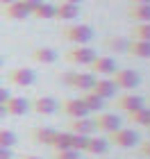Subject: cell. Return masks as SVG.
<instances>
[{
  "mask_svg": "<svg viewBox=\"0 0 150 159\" xmlns=\"http://www.w3.org/2000/svg\"><path fill=\"white\" fill-rule=\"evenodd\" d=\"M64 39H68L70 43H75V46H87V43L93 39V27L84 25V23L68 25L66 30H64Z\"/></svg>",
  "mask_w": 150,
  "mask_h": 159,
  "instance_id": "cell-1",
  "label": "cell"
},
{
  "mask_svg": "<svg viewBox=\"0 0 150 159\" xmlns=\"http://www.w3.org/2000/svg\"><path fill=\"white\" fill-rule=\"evenodd\" d=\"M96 57H98L96 50L89 48V46H75V48H70L68 52H64V59L68 64H75V66H89Z\"/></svg>",
  "mask_w": 150,
  "mask_h": 159,
  "instance_id": "cell-2",
  "label": "cell"
},
{
  "mask_svg": "<svg viewBox=\"0 0 150 159\" xmlns=\"http://www.w3.org/2000/svg\"><path fill=\"white\" fill-rule=\"evenodd\" d=\"M111 82L116 84V89H125V91H130V89H137L139 82H141V75L137 73V70H132V68H123V70H114L111 73Z\"/></svg>",
  "mask_w": 150,
  "mask_h": 159,
  "instance_id": "cell-3",
  "label": "cell"
},
{
  "mask_svg": "<svg viewBox=\"0 0 150 159\" xmlns=\"http://www.w3.org/2000/svg\"><path fill=\"white\" fill-rule=\"evenodd\" d=\"M109 143H114L116 148H134L139 143V134L130 127H118L109 134Z\"/></svg>",
  "mask_w": 150,
  "mask_h": 159,
  "instance_id": "cell-4",
  "label": "cell"
},
{
  "mask_svg": "<svg viewBox=\"0 0 150 159\" xmlns=\"http://www.w3.org/2000/svg\"><path fill=\"white\" fill-rule=\"evenodd\" d=\"M64 82H66L68 86H73V89L87 93L93 89V82H96V75L93 73H68L64 75Z\"/></svg>",
  "mask_w": 150,
  "mask_h": 159,
  "instance_id": "cell-5",
  "label": "cell"
},
{
  "mask_svg": "<svg viewBox=\"0 0 150 159\" xmlns=\"http://www.w3.org/2000/svg\"><path fill=\"white\" fill-rule=\"evenodd\" d=\"M7 80L14 84V86H32L37 82V73L27 66H18V68H11L7 73Z\"/></svg>",
  "mask_w": 150,
  "mask_h": 159,
  "instance_id": "cell-6",
  "label": "cell"
},
{
  "mask_svg": "<svg viewBox=\"0 0 150 159\" xmlns=\"http://www.w3.org/2000/svg\"><path fill=\"white\" fill-rule=\"evenodd\" d=\"M93 125H96V129H100V132H105V134H111V132H116V129L120 127V118L116 116V114H107V111H100L98 116L93 118Z\"/></svg>",
  "mask_w": 150,
  "mask_h": 159,
  "instance_id": "cell-7",
  "label": "cell"
},
{
  "mask_svg": "<svg viewBox=\"0 0 150 159\" xmlns=\"http://www.w3.org/2000/svg\"><path fill=\"white\" fill-rule=\"evenodd\" d=\"M57 100L55 98H50V96H39V98H34L32 100V105H30V109L34 114H39V116H50V114H55L57 111Z\"/></svg>",
  "mask_w": 150,
  "mask_h": 159,
  "instance_id": "cell-8",
  "label": "cell"
},
{
  "mask_svg": "<svg viewBox=\"0 0 150 159\" xmlns=\"http://www.w3.org/2000/svg\"><path fill=\"white\" fill-rule=\"evenodd\" d=\"M61 111L66 114V116H70V118H84V116H89V109L84 107L82 98H66L61 102Z\"/></svg>",
  "mask_w": 150,
  "mask_h": 159,
  "instance_id": "cell-9",
  "label": "cell"
},
{
  "mask_svg": "<svg viewBox=\"0 0 150 159\" xmlns=\"http://www.w3.org/2000/svg\"><path fill=\"white\" fill-rule=\"evenodd\" d=\"M2 16L9 18V20H25V18H30L32 14L27 11V7L20 2V0H14V2L2 7Z\"/></svg>",
  "mask_w": 150,
  "mask_h": 159,
  "instance_id": "cell-10",
  "label": "cell"
},
{
  "mask_svg": "<svg viewBox=\"0 0 150 159\" xmlns=\"http://www.w3.org/2000/svg\"><path fill=\"white\" fill-rule=\"evenodd\" d=\"M68 132H70V134L91 136V134L96 132L93 118H89V116H84V118H70V123H68Z\"/></svg>",
  "mask_w": 150,
  "mask_h": 159,
  "instance_id": "cell-11",
  "label": "cell"
},
{
  "mask_svg": "<svg viewBox=\"0 0 150 159\" xmlns=\"http://www.w3.org/2000/svg\"><path fill=\"white\" fill-rule=\"evenodd\" d=\"M116 107H118V109H123V111H127V114H132V111L141 109V107H146V102H143V98H141V96L125 93V96H120L116 100Z\"/></svg>",
  "mask_w": 150,
  "mask_h": 159,
  "instance_id": "cell-12",
  "label": "cell"
},
{
  "mask_svg": "<svg viewBox=\"0 0 150 159\" xmlns=\"http://www.w3.org/2000/svg\"><path fill=\"white\" fill-rule=\"evenodd\" d=\"M27 109H30V102L25 98H18V96H9V100L5 102L7 116H23Z\"/></svg>",
  "mask_w": 150,
  "mask_h": 159,
  "instance_id": "cell-13",
  "label": "cell"
},
{
  "mask_svg": "<svg viewBox=\"0 0 150 159\" xmlns=\"http://www.w3.org/2000/svg\"><path fill=\"white\" fill-rule=\"evenodd\" d=\"M91 66V73H98V75H111L114 70H116V61L111 59V57H96L93 61L89 64Z\"/></svg>",
  "mask_w": 150,
  "mask_h": 159,
  "instance_id": "cell-14",
  "label": "cell"
},
{
  "mask_svg": "<svg viewBox=\"0 0 150 159\" xmlns=\"http://www.w3.org/2000/svg\"><path fill=\"white\" fill-rule=\"evenodd\" d=\"M107 150H109V141L102 139V136H93V134H91L89 141H87L84 152H89V155H93V157H102Z\"/></svg>",
  "mask_w": 150,
  "mask_h": 159,
  "instance_id": "cell-15",
  "label": "cell"
},
{
  "mask_svg": "<svg viewBox=\"0 0 150 159\" xmlns=\"http://www.w3.org/2000/svg\"><path fill=\"white\" fill-rule=\"evenodd\" d=\"M127 55L132 57H139V59H150V41H139V39H132L127 41Z\"/></svg>",
  "mask_w": 150,
  "mask_h": 159,
  "instance_id": "cell-16",
  "label": "cell"
},
{
  "mask_svg": "<svg viewBox=\"0 0 150 159\" xmlns=\"http://www.w3.org/2000/svg\"><path fill=\"white\" fill-rule=\"evenodd\" d=\"M80 16V5H70V2H59L55 5V18L61 20H73Z\"/></svg>",
  "mask_w": 150,
  "mask_h": 159,
  "instance_id": "cell-17",
  "label": "cell"
},
{
  "mask_svg": "<svg viewBox=\"0 0 150 159\" xmlns=\"http://www.w3.org/2000/svg\"><path fill=\"white\" fill-rule=\"evenodd\" d=\"M96 93V96H100L102 100H107V98H114L116 96V84L111 82V80H98L96 77V82H93V89H91Z\"/></svg>",
  "mask_w": 150,
  "mask_h": 159,
  "instance_id": "cell-18",
  "label": "cell"
},
{
  "mask_svg": "<svg viewBox=\"0 0 150 159\" xmlns=\"http://www.w3.org/2000/svg\"><path fill=\"white\" fill-rule=\"evenodd\" d=\"M32 59L39 64H55L59 59V52L55 48H34L32 50Z\"/></svg>",
  "mask_w": 150,
  "mask_h": 159,
  "instance_id": "cell-19",
  "label": "cell"
},
{
  "mask_svg": "<svg viewBox=\"0 0 150 159\" xmlns=\"http://www.w3.org/2000/svg\"><path fill=\"white\" fill-rule=\"evenodd\" d=\"M82 102H84V107L89 109V114L91 111H102L105 109V100L100 98V96H96L93 91H87V93H82Z\"/></svg>",
  "mask_w": 150,
  "mask_h": 159,
  "instance_id": "cell-20",
  "label": "cell"
},
{
  "mask_svg": "<svg viewBox=\"0 0 150 159\" xmlns=\"http://www.w3.org/2000/svg\"><path fill=\"white\" fill-rule=\"evenodd\" d=\"M127 14L137 23H150V5H132Z\"/></svg>",
  "mask_w": 150,
  "mask_h": 159,
  "instance_id": "cell-21",
  "label": "cell"
},
{
  "mask_svg": "<svg viewBox=\"0 0 150 159\" xmlns=\"http://www.w3.org/2000/svg\"><path fill=\"white\" fill-rule=\"evenodd\" d=\"M55 132H57V129H52V127H34L32 129V139L37 143H41V146H50Z\"/></svg>",
  "mask_w": 150,
  "mask_h": 159,
  "instance_id": "cell-22",
  "label": "cell"
},
{
  "mask_svg": "<svg viewBox=\"0 0 150 159\" xmlns=\"http://www.w3.org/2000/svg\"><path fill=\"white\" fill-rule=\"evenodd\" d=\"M50 148H52L55 152H59V150H70V132H55Z\"/></svg>",
  "mask_w": 150,
  "mask_h": 159,
  "instance_id": "cell-23",
  "label": "cell"
},
{
  "mask_svg": "<svg viewBox=\"0 0 150 159\" xmlns=\"http://www.w3.org/2000/svg\"><path fill=\"white\" fill-rule=\"evenodd\" d=\"M130 123L141 125V127H148V125H150V107H141V109L132 111V114H130Z\"/></svg>",
  "mask_w": 150,
  "mask_h": 159,
  "instance_id": "cell-24",
  "label": "cell"
},
{
  "mask_svg": "<svg viewBox=\"0 0 150 159\" xmlns=\"http://www.w3.org/2000/svg\"><path fill=\"white\" fill-rule=\"evenodd\" d=\"M34 18H43V20H52L55 18V5L52 2H41L37 9L32 11Z\"/></svg>",
  "mask_w": 150,
  "mask_h": 159,
  "instance_id": "cell-25",
  "label": "cell"
},
{
  "mask_svg": "<svg viewBox=\"0 0 150 159\" xmlns=\"http://www.w3.org/2000/svg\"><path fill=\"white\" fill-rule=\"evenodd\" d=\"M105 46L109 50H114V52H125V50H127V39H123V37H109L105 41Z\"/></svg>",
  "mask_w": 150,
  "mask_h": 159,
  "instance_id": "cell-26",
  "label": "cell"
},
{
  "mask_svg": "<svg viewBox=\"0 0 150 159\" xmlns=\"http://www.w3.org/2000/svg\"><path fill=\"white\" fill-rule=\"evenodd\" d=\"M132 39H139V41H150V23H139V25L132 30Z\"/></svg>",
  "mask_w": 150,
  "mask_h": 159,
  "instance_id": "cell-27",
  "label": "cell"
},
{
  "mask_svg": "<svg viewBox=\"0 0 150 159\" xmlns=\"http://www.w3.org/2000/svg\"><path fill=\"white\" fill-rule=\"evenodd\" d=\"M16 134L11 132V129H0V146L2 148H14L16 146Z\"/></svg>",
  "mask_w": 150,
  "mask_h": 159,
  "instance_id": "cell-28",
  "label": "cell"
},
{
  "mask_svg": "<svg viewBox=\"0 0 150 159\" xmlns=\"http://www.w3.org/2000/svg\"><path fill=\"white\" fill-rule=\"evenodd\" d=\"M87 141H89V136L70 134V150H75V152H84V148H87Z\"/></svg>",
  "mask_w": 150,
  "mask_h": 159,
  "instance_id": "cell-29",
  "label": "cell"
},
{
  "mask_svg": "<svg viewBox=\"0 0 150 159\" xmlns=\"http://www.w3.org/2000/svg\"><path fill=\"white\" fill-rule=\"evenodd\" d=\"M55 159H80V152H75V150H59V152H55Z\"/></svg>",
  "mask_w": 150,
  "mask_h": 159,
  "instance_id": "cell-30",
  "label": "cell"
},
{
  "mask_svg": "<svg viewBox=\"0 0 150 159\" xmlns=\"http://www.w3.org/2000/svg\"><path fill=\"white\" fill-rule=\"evenodd\" d=\"M20 2H23V5L27 7V11L32 14V11H34V9H37V7L41 5V2H43V0H20Z\"/></svg>",
  "mask_w": 150,
  "mask_h": 159,
  "instance_id": "cell-31",
  "label": "cell"
},
{
  "mask_svg": "<svg viewBox=\"0 0 150 159\" xmlns=\"http://www.w3.org/2000/svg\"><path fill=\"white\" fill-rule=\"evenodd\" d=\"M9 96H11V93H9V91H7V89H5V86H0V105H5V102H7V100H9Z\"/></svg>",
  "mask_w": 150,
  "mask_h": 159,
  "instance_id": "cell-32",
  "label": "cell"
},
{
  "mask_svg": "<svg viewBox=\"0 0 150 159\" xmlns=\"http://www.w3.org/2000/svg\"><path fill=\"white\" fill-rule=\"evenodd\" d=\"M0 159H14L11 157V148H2L0 146Z\"/></svg>",
  "mask_w": 150,
  "mask_h": 159,
  "instance_id": "cell-33",
  "label": "cell"
},
{
  "mask_svg": "<svg viewBox=\"0 0 150 159\" xmlns=\"http://www.w3.org/2000/svg\"><path fill=\"white\" fill-rule=\"evenodd\" d=\"M141 155H143V157H150V141L141 143Z\"/></svg>",
  "mask_w": 150,
  "mask_h": 159,
  "instance_id": "cell-34",
  "label": "cell"
},
{
  "mask_svg": "<svg viewBox=\"0 0 150 159\" xmlns=\"http://www.w3.org/2000/svg\"><path fill=\"white\" fill-rule=\"evenodd\" d=\"M132 5H150V0H130Z\"/></svg>",
  "mask_w": 150,
  "mask_h": 159,
  "instance_id": "cell-35",
  "label": "cell"
},
{
  "mask_svg": "<svg viewBox=\"0 0 150 159\" xmlns=\"http://www.w3.org/2000/svg\"><path fill=\"white\" fill-rule=\"evenodd\" d=\"M7 116V111H5V105H0V120H2Z\"/></svg>",
  "mask_w": 150,
  "mask_h": 159,
  "instance_id": "cell-36",
  "label": "cell"
},
{
  "mask_svg": "<svg viewBox=\"0 0 150 159\" xmlns=\"http://www.w3.org/2000/svg\"><path fill=\"white\" fill-rule=\"evenodd\" d=\"M59 2H70V5H80L82 0H59Z\"/></svg>",
  "mask_w": 150,
  "mask_h": 159,
  "instance_id": "cell-37",
  "label": "cell"
},
{
  "mask_svg": "<svg viewBox=\"0 0 150 159\" xmlns=\"http://www.w3.org/2000/svg\"><path fill=\"white\" fill-rule=\"evenodd\" d=\"M9 2H14V0H0V5H2V7H5V5H9Z\"/></svg>",
  "mask_w": 150,
  "mask_h": 159,
  "instance_id": "cell-38",
  "label": "cell"
},
{
  "mask_svg": "<svg viewBox=\"0 0 150 159\" xmlns=\"http://www.w3.org/2000/svg\"><path fill=\"white\" fill-rule=\"evenodd\" d=\"M23 159H39V157H34V155H27V157H23Z\"/></svg>",
  "mask_w": 150,
  "mask_h": 159,
  "instance_id": "cell-39",
  "label": "cell"
},
{
  "mask_svg": "<svg viewBox=\"0 0 150 159\" xmlns=\"http://www.w3.org/2000/svg\"><path fill=\"white\" fill-rule=\"evenodd\" d=\"M0 68H2V57H0Z\"/></svg>",
  "mask_w": 150,
  "mask_h": 159,
  "instance_id": "cell-40",
  "label": "cell"
},
{
  "mask_svg": "<svg viewBox=\"0 0 150 159\" xmlns=\"http://www.w3.org/2000/svg\"><path fill=\"white\" fill-rule=\"evenodd\" d=\"M148 127H150V125H148Z\"/></svg>",
  "mask_w": 150,
  "mask_h": 159,
  "instance_id": "cell-41",
  "label": "cell"
}]
</instances>
